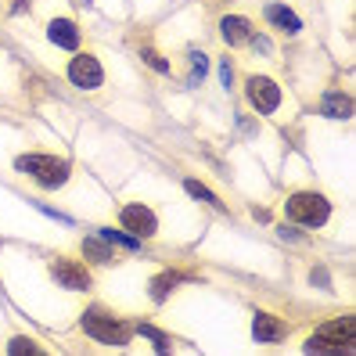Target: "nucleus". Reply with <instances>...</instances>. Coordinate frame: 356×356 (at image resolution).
<instances>
[{
	"label": "nucleus",
	"instance_id": "obj_11",
	"mask_svg": "<svg viewBox=\"0 0 356 356\" xmlns=\"http://www.w3.org/2000/svg\"><path fill=\"white\" fill-rule=\"evenodd\" d=\"M288 331H291L288 321L274 317L270 309H256V313H252V339H256V342H281Z\"/></svg>",
	"mask_w": 356,
	"mask_h": 356
},
{
	"label": "nucleus",
	"instance_id": "obj_6",
	"mask_svg": "<svg viewBox=\"0 0 356 356\" xmlns=\"http://www.w3.org/2000/svg\"><path fill=\"white\" fill-rule=\"evenodd\" d=\"M245 97L259 115H274L284 101V90H281V83L270 79V76H245Z\"/></svg>",
	"mask_w": 356,
	"mask_h": 356
},
{
	"label": "nucleus",
	"instance_id": "obj_7",
	"mask_svg": "<svg viewBox=\"0 0 356 356\" xmlns=\"http://www.w3.org/2000/svg\"><path fill=\"white\" fill-rule=\"evenodd\" d=\"M65 76H69L72 87H79V90H97L104 83V65L94 54H87V51H72L69 65H65Z\"/></svg>",
	"mask_w": 356,
	"mask_h": 356
},
{
	"label": "nucleus",
	"instance_id": "obj_8",
	"mask_svg": "<svg viewBox=\"0 0 356 356\" xmlns=\"http://www.w3.org/2000/svg\"><path fill=\"white\" fill-rule=\"evenodd\" d=\"M119 223L127 227V234H134V238H155L159 234V216H155V209L144 205V202L122 205L119 209Z\"/></svg>",
	"mask_w": 356,
	"mask_h": 356
},
{
	"label": "nucleus",
	"instance_id": "obj_10",
	"mask_svg": "<svg viewBox=\"0 0 356 356\" xmlns=\"http://www.w3.org/2000/svg\"><path fill=\"white\" fill-rule=\"evenodd\" d=\"M252 33H256V26L245 15H223L220 18V36L227 47H248L252 44Z\"/></svg>",
	"mask_w": 356,
	"mask_h": 356
},
{
	"label": "nucleus",
	"instance_id": "obj_12",
	"mask_svg": "<svg viewBox=\"0 0 356 356\" xmlns=\"http://www.w3.org/2000/svg\"><path fill=\"white\" fill-rule=\"evenodd\" d=\"M263 18L270 22V29H277V33H284V36L302 33V18L291 11L288 4H266V8H263Z\"/></svg>",
	"mask_w": 356,
	"mask_h": 356
},
{
	"label": "nucleus",
	"instance_id": "obj_5",
	"mask_svg": "<svg viewBox=\"0 0 356 356\" xmlns=\"http://www.w3.org/2000/svg\"><path fill=\"white\" fill-rule=\"evenodd\" d=\"M51 281L65 291H90L94 288V277H90V266L83 259H72V256H54L51 259Z\"/></svg>",
	"mask_w": 356,
	"mask_h": 356
},
{
	"label": "nucleus",
	"instance_id": "obj_18",
	"mask_svg": "<svg viewBox=\"0 0 356 356\" xmlns=\"http://www.w3.org/2000/svg\"><path fill=\"white\" fill-rule=\"evenodd\" d=\"M8 349H11V353H33V356H40V353H44V349H40L36 342H29L26 334H18V339H11V342H8Z\"/></svg>",
	"mask_w": 356,
	"mask_h": 356
},
{
	"label": "nucleus",
	"instance_id": "obj_4",
	"mask_svg": "<svg viewBox=\"0 0 356 356\" xmlns=\"http://www.w3.org/2000/svg\"><path fill=\"white\" fill-rule=\"evenodd\" d=\"M353 339H356V317L346 313V317L324 321L317 331H313V339L306 342V349H313V353H339V349L349 353Z\"/></svg>",
	"mask_w": 356,
	"mask_h": 356
},
{
	"label": "nucleus",
	"instance_id": "obj_17",
	"mask_svg": "<svg viewBox=\"0 0 356 356\" xmlns=\"http://www.w3.org/2000/svg\"><path fill=\"white\" fill-rule=\"evenodd\" d=\"M140 54H144V61H148V65H152L155 72H162V76L170 72V58H162V54H155V47H144Z\"/></svg>",
	"mask_w": 356,
	"mask_h": 356
},
{
	"label": "nucleus",
	"instance_id": "obj_15",
	"mask_svg": "<svg viewBox=\"0 0 356 356\" xmlns=\"http://www.w3.org/2000/svg\"><path fill=\"white\" fill-rule=\"evenodd\" d=\"M321 112H324V115H342V119H346V115L353 112V101H349L346 94H327V97L321 101Z\"/></svg>",
	"mask_w": 356,
	"mask_h": 356
},
{
	"label": "nucleus",
	"instance_id": "obj_9",
	"mask_svg": "<svg viewBox=\"0 0 356 356\" xmlns=\"http://www.w3.org/2000/svg\"><path fill=\"white\" fill-rule=\"evenodd\" d=\"M47 40L58 51H79L83 47V29L76 18H51L47 22Z\"/></svg>",
	"mask_w": 356,
	"mask_h": 356
},
{
	"label": "nucleus",
	"instance_id": "obj_13",
	"mask_svg": "<svg viewBox=\"0 0 356 356\" xmlns=\"http://www.w3.org/2000/svg\"><path fill=\"white\" fill-rule=\"evenodd\" d=\"M83 248V263H97V266H112L119 259V252L112 248V241H104L101 234H90V238H83L79 241Z\"/></svg>",
	"mask_w": 356,
	"mask_h": 356
},
{
	"label": "nucleus",
	"instance_id": "obj_16",
	"mask_svg": "<svg viewBox=\"0 0 356 356\" xmlns=\"http://www.w3.org/2000/svg\"><path fill=\"white\" fill-rule=\"evenodd\" d=\"M184 187H187V191H191L195 198H202V202H209V205H216V209H227V205H223V198L209 191V187H205L202 180H184Z\"/></svg>",
	"mask_w": 356,
	"mask_h": 356
},
{
	"label": "nucleus",
	"instance_id": "obj_19",
	"mask_svg": "<svg viewBox=\"0 0 356 356\" xmlns=\"http://www.w3.org/2000/svg\"><path fill=\"white\" fill-rule=\"evenodd\" d=\"M205 76V58L198 51H191V83H198Z\"/></svg>",
	"mask_w": 356,
	"mask_h": 356
},
{
	"label": "nucleus",
	"instance_id": "obj_2",
	"mask_svg": "<svg viewBox=\"0 0 356 356\" xmlns=\"http://www.w3.org/2000/svg\"><path fill=\"white\" fill-rule=\"evenodd\" d=\"M15 170L33 177L44 191H54V187H61L72 177V162L61 155H51V152H22L15 159Z\"/></svg>",
	"mask_w": 356,
	"mask_h": 356
},
{
	"label": "nucleus",
	"instance_id": "obj_14",
	"mask_svg": "<svg viewBox=\"0 0 356 356\" xmlns=\"http://www.w3.org/2000/svg\"><path fill=\"white\" fill-rule=\"evenodd\" d=\"M184 277H187L184 270H162V274H155V277H152V299L162 302L177 284H184Z\"/></svg>",
	"mask_w": 356,
	"mask_h": 356
},
{
	"label": "nucleus",
	"instance_id": "obj_1",
	"mask_svg": "<svg viewBox=\"0 0 356 356\" xmlns=\"http://www.w3.org/2000/svg\"><path fill=\"white\" fill-rule=\"evenodd\" d=\"M79 327H83V334H87V339H94V342H101V346H127V342L134 339V324L122 321V317H115V313H108V309L97 306V302L83 309Z\"/></svg>",
	"mask_w": 356,
	"mask_h": 356
},
{
	"label": "nucleus",
	"instance_id": "obj_3",
	"mask_svg": "<svg viewBox=\"0 0 356 356\" xmlns=\"http://www.w3.org/2000/svg\"><path fill=\"white\" fill-rule=\"evenodd\" d=\"M284 216L302 230H321L331 220V202L321 191H296L284 202Z\"/></svg>",
	"mask_w": 356,
	"mask_h": 356
}]
</instances>
